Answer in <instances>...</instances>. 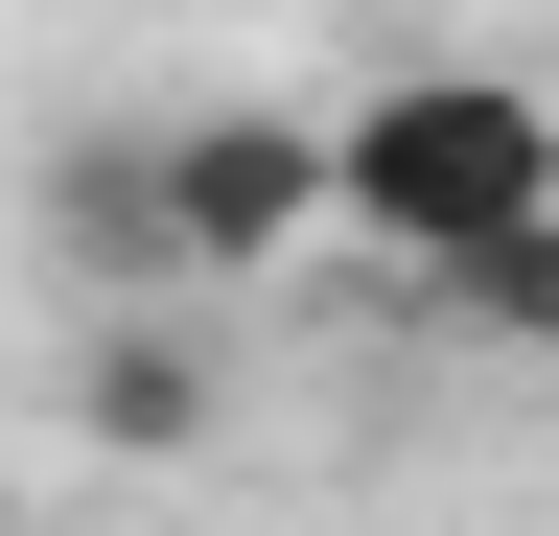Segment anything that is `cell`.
I'll use <instances>...</instances> for the list:
<instances>
[{
	"label": "cell",
	"instance_id": "obj_2",
	"mask_svg": "<svg viewBox=\"0 0 559 536\" xmlns=\"http://www.w3.org/2000/svg\"><path fill=\"white\" fill-rule=\"evenodd\" d=\"M140 164H164V257H187V281H280V257L326 234V117H304V94L140 117Z\"/></svg>",
	"mask_w": 559,
	"mask_h": 536
},
{
	"label": "cell",
	"instance_id": "obj_4",
	"mask_svg": "<svg viewBox=\"0 0 559 536\" xmlns=\"http://www.w3.org/2000/svg\"><path fill=\"white\" fill-rule=\"evenodd\" d=\"M47 257L94 281V326H117L140 281H187V257H164V164H140V141H70V164H47Z\"/></svg>",
	"mask_w": 559,
	"mask_h": 536
},
{
	"label": "cell",
	"instance_id": "obj_5",
	"mask_svg": "<svg viewBox=\"0 0 559 536\" xmlns=\"http://www.w3.org/2000/svg\"><path fill=\"white\" fill-rule=\"evenodd\" d=\"M466 326H489V350H536V373H559V211H536V234H513V257L466 281Z\"/></svg>",
	"mask_w": 559,
	"mask_h": 536
},
{
	"label": "cell",
	"instance_id": "obj_3",
	"mask_svg": "<svg viewBox=\"0 0 559 536\" xmlns=\"http://www.w3.org/2000/svg\"><path fill=\"white\" fill-rule=\"evenodd\" d=\"M70 420H94L117 466H187L210 420H234V373H210L164 303H117V326H70Z\"/></svg>",
	"mask_w": 559,
	"mask_h": 536
},
{
	"label": "cell",
	"instance_id": "obj_1",
	"mask_svg": "<svg viewBox=\"0 0 559 536\" xmlns=\"http://www.w3.org/2000/svg\"><path fill=\"white\" fill-rule=\"evenodd\" d=\"M536 211H559V94L536 71H373L326 117V234H373L419 303H466Z\"/></svg>",
	"mask_w": 559,
	"mask_h": 536
}]
</instances>
